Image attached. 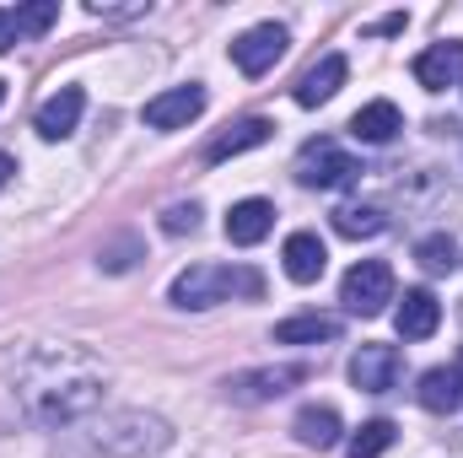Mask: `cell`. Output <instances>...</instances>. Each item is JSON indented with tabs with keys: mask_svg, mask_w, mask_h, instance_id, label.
I'll use <instances>...</instances> for the list:
<instances>
[{
	"mask_svg": "<svg viewBox=\"0 0 463 458\" xmlns=\"http://www.w3.org/2000/svg\"><path fill=\"white\" fill-rule=\"evenodd\" d=\"M11 394H16V410L33 426H71V421H81V415H92L103 405L109 367L87 345L43 340L16 361Z\"/></svg>",
	"mask_w": 463,
	"mask_h": 458,
	"instance_id": "6da1fadb",
	"label": "cell"
},
{
	"mask_svg": "<svg viewBox=\"0 0 463 458\" xmlns=\"http://www.w3.org/2000/svg\"><path fill=\"white\" fill-rule=\"evenodd\" d=\"M87 437L109 458H156L173 448V426L151 410H103Z\"/></svg>",
	"mask_w": 463,
	"mask_h": 458,
	"instance_id": "7a4b0ae2",
	"label": "cell"
},
{
	"mask_svg": "<svg viewBox=\"0 0 463 458\" xmlns=\"http://www.w3.org/2000/svg\"><path fill=\"white\" fill-rule=\"evenodd\" d=\"M264 291V275L248 270V264H189L184 275H173L167 297L173 308H216L232 297H259Z\"/></svg>",
	"mask_w": 463,
	"mask_h": 458,
	"instance_id": "3957f363",
	"label": "cell"
},
{
	"mask_svg": "<svg viewBox=\"0 0 463 458\" xmlns=\"http://www.w3.org/2000/svg\"><path fill=\"white\" fill-rule=\"evenodd\" d=\"M297 184L302 189H340V184H350L361 167H355V157H350L340 140H329V135H318V140H307L302 151H297Z\"/></svg>",
	"mask_w": 463,
	"mask_h": 458,
	"instance_id": "277c9868",
	"label": "cell"
},
{
	"mask_svg": "<svg viewBox=\"0 0 463 458\" xmlns=\"http://www.w3.org/2000/svg\"><path fill=\"white\" fill-rule=\"evenodd\" d=\"M340 302H345L350 313H361V319L383 313V308L393 302V270H388L383 259H361V264H350L345 281H340Z\"/></svg>",
	"mask_w": 463,
	"mask_h": 458,
	"instance_id": "5b68a950",
	"label": "cell"
},
{
	"mask_svg": "<svg viewBox=\"0 0 463 458\" xmlns=\"http://www.w3.org/2000/svg\"><path fill=\"white\" fill-rule=\"evenodd\" d=\"M297 383H307L302 361H291V367H248V372L227 377V399H237V405H269V399L291 394Z\"/></svg>",
	"mask_w": 463,
	"mask_h": 458,
	"instance_id": "8992f818",
	"label": "cell"
},
{
	"mask_svg": "<svg viewBox=\"0 0 463 458\" xmlns=\"http://www.w3.org/2000/svg\"><path fill=\"white\" fill-rule=\"evenodd\" d=\"M286 43H291V33H286L280 22H259V27H248L242 38H232V65H237L242 76H264V71L280 65Z\"/></svg>",
	"mask_w": 463,
	"mask_h": 458,
	"instance_id": "52a82bcc",
	"label": "cell"
},
{
	"mask_svg": "<svg viewBox=\"0 0 463 458\" xmlns=\"http://www.w3.org/2000/svg\"><path fill=\"white\" fill-rule=\"evenodd\" d=\"M399 367H404L399 345L366 340L355 356H350V383H355L361 394H388V388L399 383Z\"/></svg>",
	"mask_w": 463,
	"mask_h": 458,
	"instance_id": "ba28073f",
	"label": "cell"
},
{
	"mask_svg": "<svg viewBox=\"0 0 463 458\" xmlns=\"http://www.w3.org/2000/svg\"><path fill=\"white\" fill-rule=\"evenodd\" d=\"M200 114H205V87H200V81L173 87V92H156V98L140 109V119H146L151 129H189Z\"/></svg>",
	"mask_w": 463,
	"mask_h": 458,
	"instance_id": "9c48e42d",
	"label": "cell"
},
{
	"mask_svg": "<svg viewBox=\"0 0 463 458\" xmlns=\"http://www.w3.org/2000/svg\"><path fill=\"white\" fill-rule=\"evenodd\" d=\"M81 114H87V92H81V87H60L54 98H43V103H38L33 124H38V135H43V140H71V135H76V124H81Z\"/></svg>",
	"mask_w": 463,
	"mask_h": 458,
	"instance_id": "30bf717a",
	"label": "cell"
},
{
	"mask_svg": "<svg viewBox=\"0 0 463 458\" xmlns=\"http://www.w3.org/2000/svg\"><path fill=\"white\" fill-rule=\"evenodd\" d=\"M393 324H399V335H404V340H431V335H437V324H442V302H437L426 286H415V291H404V297H399Z\"/></svg>",
	"mask_w": 463,
	"mask_h": 458,
	"instance_id": "8fae6325",
	"label": "cell"
},
{
	"mask_svg": "<svg viewBox=\"0 0 463 458\" xmlns=\"http://www.w3.org/2000/svg\"><path fill=\"white\" fill-rule=\"evenodd\" d=\"M280 259H286V275H291L297 286H313V281L324 275V264H329V248H324L318 232H291L286 248H280Z\"/></svg>",
	"mask_w": 463,
	"mask_h": 458,
	"instance_id": "7c38bea8",
	"label": "cell"
},
{
	"mask_svg": "<svg viewBox=\"0 0 463 458\" xmlns=\"http://www.w3.org/2000/svg\"><path fill=\"white\" fill-rule=\"evenodd\" d=\"M458 76H463V43H458V38H448V43H431V49L415 60V81H420L426 92H448Z\"/></svg>",
	"mask_w": 463,
	"mask_h": 458,
	"instance_id": "4fadbf2b",
	"label": "cell"
},
{
	"mask_svg": "<svg viewBox=\"0 0 463 458\" xmlns=\"http://www.w3.org/2000/svg\"><path fill=\"white\" fill-rule=\"evenodd\" d=\"M345 76H350L345 54H324L313 71H302V81H297V103H302V109H318V103H329V98L345 87Z\"/></svg>",
	"mask_w": 463,
	"mask_h": 458,
	"instance_id": "5bb4252c",
	"label": "cell"
},
{
	"mask_svg": "<svg viewBox=\"0 0 463 458\" xmlns=\"http://www.w3.org/2000/svg\"><path fill=\"white\" fill-rule=\"evenodd\" d=\"M275 135V124L269 119H237V124H227L211 146H205V162H232V157H242V151H253V146H264Z\"/></svg>",
	"mask_w": 463,
	"mask_h": 458,
	"instance_id": "9a60e30c",
	"label": "cell"
},
{
	"mask_svg": "<svg viewBox=\"0 0 463 458\" xmlns=\"http://www.w3.org/2000/svg\"><path fill=\"white\" fill-rule=\"evenodd\" d=\"M291 432H297V443L302 448H335L340 437H345V426H340V410L335 405H302L297 410V421H291Z\"/></svg>",
	"mask_w": 463,
	"mask_h": 458,
	"instance_id": "2e32d148",
	"label": "cell"
},
{
	"mask_svg": "<svg viewBox=\"0 0 463 458\" xmlns=\"http://www.w3.org/2000/svg\"><path fill=\"white\" fill-rule=\"evenodd\" d=\"M269 227H275V205H269V200H237L227 211V243H237V248L264 243Z\"/></svg>",
	"mask_w": 463,
	"mask_h": 458,
	"instance_id": "e0dca14e",
	"label": "cell"
},
{
	"mask_svg": "<svg viewBox=\"0 0 463 458\" xmlns=\"http://www.w3.org/2000/svg\"><path fill=\"white\" fill-rule=\"evenodd\" d=\"M399 129H404V114H399L388 98H377V103L355 109V119H350V135H355V140H366V146H388Z\"/></svg>",
	"mask_w": 463,
	"mask_h": 458,
	"instance_id": "ac0fdd59",
	"label": "cell"
},
{
	"mask_svg": "<svg viewBox=\"0 0 463 458\" xmlns=\"http://www.w3.org/2000/svg\"><path fill=\"white\" fill-rule=\"evenodd\" d=\"M420 405L431 410V415H448V410H458L463 405V372L458 367H431V372H420Z\"/></svg>",
	"mask_w": 463,
	"mask_h": 458,
	"instance_id": "d6986e66",
	"label": "cell"
},
{
	"mask_svg": "<svg viewBox=\"0 0 463 458\" xmlns=\"http://www.w3.org/2000/svg\"><path fill=\"white\" fill-rule=\"evenodd\" d=\"M340 335V319L335 313H297L286 324H275V345H324Z\"/></svg>",
	"mask_w": 463,
	"mask_h": 458,
	"instance_id": "ffe728a7",
	"label": "cell"
},
{
	"mask_svg": "<svg viewBox=\"0 0 463 458\" xmlns=\"http://www.w3.org/2000/svg\"><path fill=\"white\" fill-rule=\"evenodd\" d=\"M388 227V216H383V205H366V200H350L335 211V232L340 237H377V232Z\"/></svg>",
	"mask_w": 463,
	"mask_h": 458,
	"instance_id": "44dd1931",
	"label": "cell"
},
{
	"mask_svg": "<svg viewBox=\"0 0 463 458\" xmlns=\"http://www.w3.org/2000/svg\"><path fill=\"white\" fill-rule=\"evenodd\" d=\"M415 264H420L426 275H448V270L458 264V243H453L448 232H431V237L415 243Z\"/></svg>",
	"mask_w": 463,
	"mask_h": 458,
	"instance_id": "7402d4cb",
	"label": "cell"
},
{
	"mask_svg": "<svg viewBox=\"0 0 463 458\" xmlns=\"http://www.w3.org/2000/svg\"><path fill=\"white\" fill-rule=\"evenodd\" d=\"M388 448H393V421H366V426L345 443L350 458H383Z\"/></svg>",
	"mask_w": 463,
	"mask_h": 458,
	"instance_id": "603a6c76",
	"label": "cell"
},
{
	"mask_svg": "<svg viewBox=\"0 0 463 458\" xmlns=\"http://www.w3.org/2000/svg\"><path fill=\"white\" fill-rule=\"evenodd\" d=\"M54 16H60V5H54V0H33V5H16V11H11V22H16V33H22V38L49 33V27H54Z\"/></svg>",
	"mask_w": 463,
	"mask_h": 458,
	"instance_id": "cb8c5ba5",
	"label": "cell"
},
{
	"mask_svg": "<svg viewBox=\"0 0 463 458\" xmlns=\"http://www.w3.org/2000/svg\"><path fill=\"white\" fill-rule=\"evenodd\" d=\"M200 227V205H194V200H189V205H167V211H162V232H173V237H178V232H194Z\"/></svg>",
	"mask_w": 463,
	"mask_h": 458,
	"instance_id": "d4e9b609",
	"label": "cell"
},
{
	"mask_svg": "<svg viewBox=\"0 0 463 458\" xmlns=\"http://www.w3.org/2000/svg\"><path fill=\"white\" fill-rule=\"evenodd\" d=\"M87 11L92 16H140L146 0H87Z\"/></svg>",
	"mask_w": 463,
	"mask_h": 458,
	"instance_id": "484cf974",
	"label": "cell"
},
{
	"mask_svg": "<svg viewBox=\"0 0 463 458\" xmlns=\"http://www.w3.org/2000/svg\"><path fill=\"white\" fill-rule=\"evenodd\" d=\"M11 43H22V33H16V22H11V11H0V54H5Z\"/></svg>",
	"mask_w": 463,
	"mask_h": 458,
	"instance_id": "4316f807",
	"label": "cell"
},
{
	"mask_svg": "<svg viewBox=\"0 0 463 458\" xmlns=\"http://www.w3.org/2000/svg\"><path fill=\"white\" fill-rule=\"evenodd\" d=\"M11 173H16V157H5V151H0V189L11 184Z\"/></svg>",
	"mask_w": 463,
	"mask_h": 458,
	"instance_id": "83f0119b",
	"label": "cell"
},
{
	"mask_svg": "<svg viewBox=\"0 0 463 458\" xmlns=\"http://www.w3.org/2000/svg\"><path fill=\"white\" fill-rule=\"evenodd\" d=\"M0 103H5V81H0Z\"/></svg>",
	"mask_w": 463,
	"mask_h": 458,
	"instance_id": "f1b7e54d",
	"label": "cell"
},
{
	"mask_svg": "<svg viewBox=\"0 0 463 458\" xmlns=\"http://www.w3.org/2000/svg\"><path fill=\"white\" fill-rule=\"evenodd\" d=\"M458 372H463V356H458Z\"/></svg>",
	"mask_w": 463,
	"mask_h": 458,
	"instance_id": "f546056e",
	"label": "cell"
}]
</instances>
